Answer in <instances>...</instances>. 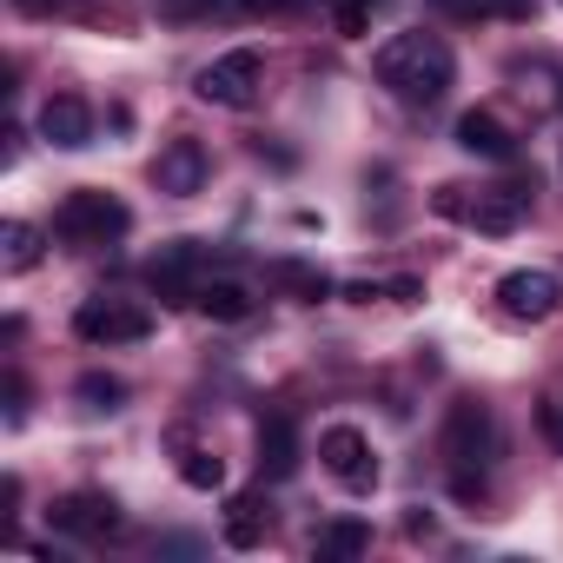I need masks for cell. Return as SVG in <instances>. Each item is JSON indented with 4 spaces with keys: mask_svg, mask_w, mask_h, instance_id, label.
Returning a JSON list of instances; mask_svg holds the SVG:
<instances>
[{
    "mask_svg": "<svg viewBox=\"0 0 563 563\" xmlns=\"http://www.w3.org/2000/svg\"><path fill=\"white\" fill-rule=\"evenodd\" d=\"M47 517H54L60 537H113V530H120V504H113L107 490H74V497H60Z\"/></svg>",
    "mask_w": 563,
    "mask_h": 563,
    "instance_id": "8fae6325",
    "label": "cell"
},
{
    "mask_svg": "<svg viewBox=\"0 0 563 563\" xmlns=\"http://www.w3.org/2000/svg\"><path fill=\"white\" fill-rule=\"evenodd\" d=\"M245 8H258V14H299L306 0H245Z\"/></svg>",
    "mask_w": 563,
    "mask_h": 563,
    "instance_id": "484cf974",
    "label": "cell"
},
{
    "mask_svg": "<svg viewBox=\"0 0 563 563\" xmlns=\"http://www.w3.org/2000/svg\"><path fill=\"white\" fill-rule=\"evenodd\" d=\"M272 537V504L258 490H232L225 497V543L232 550H258Z\"/></svg>",
    "mask_w": 563,
    "mask_h": 563,
    "instance_id": "4fadbf2b",
    "label": "cell"
},
{
    "mask_svg": "<svg viewBox=\"0 0 563 563\" xmlns=\"http://www.w3.org/2000/svg\"><path fill=\"white\" fill-rule=\"evenodd\" d=\"M258 471L265 477H292L299 471V431H292V418H258Z\"/></svg>",
    "mask_w": 563,
    "mask_h": 563,
    "instance_id": "9a60e30c",
    "label": "cell"
},
{
    "mask_svg": "<svg viewBox=\"0 0 563 563\" xmlns=\"http://www.w3.org/2000/svg\"><path fill=\"white\" fill-rule=\"evenodd\" d=\"M319 464L352 490V497H372L378 490V457H372V438L358 424H325L319 431Z\"/></svg>",
    "mask_w": 563,
    "mask_h": 563,
    "instance_id": "277c9868",
    "label": "cell"
},
{
    "mask_svg": "<svg viewBox=\"0 0 563 563\" xmlns=\"http://www.w3.org/2000/svg\"><path fill=\"white\" fill-rule=\"evenodd\" d=\"M457 146L477 153V159H517V133H510L497 113H484V107H471V113L457 120Z\"/></svg>",
    "mask_w": 563,
    "mask_h": 563,
    "instance_id": "5bb4252c",
    "label": "cell"
},
{
    "mask_svg": "<svg viewBox=\"0 0 563 563\" xmlns=\"http://www.w3.org/2000/svg\"><path fill=\"white\" fill-rule=\"evenodd\" d=\"M258 80H265L258 54H252V47H232V54H219L212 67H199V100H206V107H225V113H245V107L258 100Z\"/></svg>",
    "mask_w": 563,
    "mask_h": 563,
    "instance_id": "5b68a950",
    "label": "cell"
},
{
    "mask_svg": "<svg viewBox=\"0 0 563 563\" xmlns=\"http://www.w3.org/2000/svg\"><path fill=\"white\" fill-rule=\"evenodd\" d=\"M272 278H278V286H286V292H299L306 306L332 299V278H325L319 265H299V258H278V265H272Z\"/></svg>",
    "mask_w": 563,
    "mask_h": 563,
    "instance_id": "d6986e66",
    "label": "cell"
},
{
    "mask_svg": "<svg viewBox=\"0 0 563 563\" xmlns=\"http://www.w3.org/2000/svg\"><path fill=\"white\" fill-rule=\"evenodd\" d=\"M444 21H530L537 0H424Z\"/></svg>",
    "mask_w": 563,
    "mask_h": 563,
    "instance_id": "ac0fdd59",
    "label": "cell"
},
{
    "mask_svg": "<svg viewBox=\"0 0 563 563\" xmlns=\"http://www.w3.org/2000/svg\"><path fill=\"white\" fill-rule=\"evenodd\" d=\"M372 550V523L365 517H332L319 537H312V556L319 563H352V556H365Z\"/></svg>",
    "mask_w": 563,
    "mask_h": 563,
    "instance_id": "2e32d148",
    "label": "cell"
},
{
    "mask_svg": "<svg viewBox=\"0 0 563 563\" xmlns=\"http://www.w3.org/2000/svg\"><path fill=\"white\" fill-rule=\"evenodd\" d=\"M530 192H537V173H530V179H517V186H490V192L464 199V225H477V232L504 239V232H517V225H523Z\"/></svg>",
    "mask_w": 563,
    "mask_h": 563,
    "instance_id": "9c48e42d",
    "label": "cell"
},
{
    "mask_svg": "<svg viewBox=\"0 0 563 563\" xmlns=\"http://www.w3.org/2000/svg\"><path fill=\"white\" fill-rule=\"evenodd\" d=\"M41 140H47V146H60V153L93 146V107H87L80 93H54V100L41 107Z\"/></svg>",
    "mask_w": 563,
    "mask_h": 563,
    "instance_id": "7c38bea8",
    "label": "cell"
},
{
    "mask_svg": "<svg viewBox=\"0 0 563 563\" xmlns=\"http://www.w3.org/2000/svg\"><path fill=\"white\" fill-rule=\"evenodd\" d=\"M27 418V385H21V372H8V424H21Z\"/></svg>",
    "mask_w": 563,
    "mask_h": 563,
    "instance_id": "d4e9b609",
    "label": "cell"
},
{
    "mask_svg": "<svg viewBox=\"0 0 563 563\" xmlns=\"http://www.w3.org/2000/svg\"><path fill=\"white\" fill-rule=\"evenodd\" d=\"M74 391L87 398V411H120V398H126V385H120L113 372H87V378H80Z\"/></svg>",
    "mask_w": 563,
    "mask_h": 563,
    "instance_id": "7402d4cb",
    "label": "cell"
},
{
    "mask_svg": "<svg viewBox=\"0 0 563 563\" xmlns=\"http://www.w3.org/2000/svg\"><path fill=\"white\" fill-rule=\"evenodd\" d=\"M444 471H451V497H484V471H490V457H497V418H490V405H477V398H457L451 411H444Z\"/></svg>",
    "mask_w": 563,
    "mask_h": 563,
    "instance_id": "7a4b0ae2",
    "label": "cell"
},
{
    "mask_svg": "<svg viewBox=\"0 0 563 563\" xmlns=\"http://www.w3.org/2000/svg\"><path fill=\"white\" fill-rule=\"evenodd\" d=\"M372 74H378V87H385L391 100H405V107H438V100L451 93V80H457V60H451V47H444L438 34H391V41L378 47Z\"/></svg>",
    "mask_w": 563,
    "mask_h": 563,
    "instance_id": "6da1fadb",
    "label": "cell"
},
{
    "mask_svg": "<svg viewBox=\"0 0 563 563\" xmlns=\"http://www.w3.org/2000/svg\"><path fill=\"white\" fill-rule=\"evenodd\" d=\"M325 14H332V27L345 41H365L372 34V8H365V0H325Z\"/></svg>",
    "mask_w": 563,
    "mask_h": 563,
    "instance_id": "603a6c76",
    "label": "cell"
},
{
    "mask_svg": "<svg viewBox=\"0 0 563 563\" xmlns=\"http://www.w3.org/2000/svg\"><path fill=\"white\" fill-rule=\"evenodd\" d=\"M199 278H206V245L199 239H173L146 258V286L166 299V306H192L199 299Z\"/></svg>",
    "mask_w": 563,
    "mask_h": 563,
    "instance_id": "ba28073f",
    "label": "cell"
},
{
    "mask_svg": "<svg viewBox=\"0 0 563 563\" xmlns=\"http://www.w3.org/2000/svg\"><path fill=\"white\" fill-rule=\"evenodd\" d=\"M206 179H212V153H206L199 140H166V146H159V159H153V186H159V192L192 199Z\"/></svg>",
    "mask_w": 563,
    "mask_h": 563,
    "instance_id": "30bf717a",
    "label": "cell"
},
{
    "mask_svg": "<svg viewBox=\"0 0 563 563\" xmlns=\"http://www.w3.org/2000/svg\"><path fill=\"white\" fill-rule=\"evenodd\" d=\"M153 8L166 21H192V14H232V8H245V0H153Z\"/></svg>",
    "mask_w": 563,
    "mask_h": 563,
    "instance_id": "cb8c5ba5",
    "label": "cell"
},
{
    "mask_svg": "<svg viewBox=\"0 0 563 563\" xmlns=\"http://www.w3.org/2000/svg\"><path fill=\"white\" fill-rule=\"evenodd\" d=\"M21 14H60V8H74V0H14Z\"/></svg>",
    "mask_w": 563,
    "mask_h": 563,
    "instance_id": "83f0119b",
    "label": "cell"
},
{
    "mask_svg": "<svg viewBox=\"0 0 563 563\" xmlns=\"http://www.w3.org/2000/svg\"><path fill=\"white\" fill-rule=\"evenodd\" d=\"M74 332L87 345H140V339H153V312L140 299H87L74 312Z\"/></svg>",
    "mask_w": 563,
    "mask_h": 563,
    "instance_id": "8992f818",
    "label": "cell"
},
{
    "mask_svg": "<svg viewBox=\"0 0 563 563\" xmlns=\"http://www.w3.org/2000/svg\"><path fill=\"white\" fill-rule=\"evenodd\" d=\"M0 265H8V272L41 265V232H34L27 219H8V225H0Z\"/></svg>",
    "mask_w": 563,
    "mask_h": 563,
    "instance_id": "ffe728a7",
    "label": "cell"
},
{
    "mask_svg": "<svg viewBox=\"0 0 563 563\" xmlns=\"http://www.w3.org/2000/svg\"><path fill=\"white\" fill-rule=\"evenodd\" d=\"M179 477H186L192 490H219V484H225V464H219L212 451H199V444H186V451H179Z\"/></svg>",
    "mask_w": 563,
    "mask_h": 563,
    "instance_id": "44dd1931",
    "label": "cell"
},
{
    "mask_svg": "<svg viewBox=\"0 0 563 563\" xmlns=\"http://www.w3.org/2000/svg\"><path fill=\"white\" fill-rule=\"evenodd\" d=\"M126 225H133L126 199H120V192H100V186H80V192H67V199L54 206V239H60V245H80V252L126 239Z\"/></svg>",
    "mask_w": 563,
    "mask_h": 563,
    "instance_id": "3957f363",
    "label": "cell"
},
{
    "mask_svg": "<svg viewBox=\"0 0 563 563\" xmlns=\"http://www.w3.org/2000/svg\"><path fill=\"white\" fill-rule=\"evenodd\" d=\"M206 319H219V325H239V319H252V292L239 286V278H199V299H192Z\"/></svg>",
    "mask_w": 563,
    "mask_h": 563,
    "instance_id": "e0dca14e",
    "label": "cell"
},
{
    "mask_svg": "<svg viewBox=\"0 0 563 563\" xmlns=\"http://www.w3.org/2000/svg\"><path fill=\"white\" fill-rule=\"evenodd\" d=\"M497 306L517 325H543V319H556L563 286H556V272H543V265H517V272L497 278Z\"/></svg>",
    "mask_w": 563,
    "mask_h": 563,
    "instance_id": "52a82bcc",
    "label": "cell"
},
{
    "mask_svg": "<svg viewBox=\"0 0 563 563\" xmlns=\"http://www.w3.org/2000/svg\"><path fill=\"white\" fill-rule=\"evenodd\" d=\"M385 292H391V299H398V306H411V299H418V292H424V286H418V278H391V286H385Z\"/></svg>",
    "mask_w": 563,
    "mask_h": 563,
    "instance_id": "4316f807",
    "label": "cell"
}]
</instances>
